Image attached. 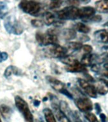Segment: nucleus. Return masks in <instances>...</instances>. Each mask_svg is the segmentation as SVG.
I'll use <instances>...</instances> for the list:
<instances>
[{"label": "nucleus", "mask_w": 108, "mask_h": 122, "mask_svg": "<svg viewBox=\"0 0 108 122\" xmlns=\"http://www.w3.org/2000/svg\"><path fill=\"white\" fill-rule=\"evenodd\" d=\"M58 33L56 29H49L46 33L38 32L36 33L35 38L37 43L41 46H47L57 44Z\"/></svg>", "instance_id": "obj_1"}, {"label": "nucleus", "mask_w": 108, "mask_h": 122, "mask_svg": "<svg viewBox=\"0 0 108 122\" xmlns=\"http://www.w3.org/2000/svg\"><path fill=\"white\" fill-rule=\"evenodd\" d=\"M57 19L61 21L81 19L80 9L76 6H68L57 12Z\"/></svg>", "instance_id": "obj_2"}, {"label": "nucleus", "mask_w": 108, "mask_h": 122, "mask_svg": "<svg viewBox=\"0 0 108 122\" xmlns=\"http://www.w3.org/2000/svg\"><path fill=\"white\" fill-rule=\"evenodd\" d=\"M19 8L31 16H38L42 10V5L34 0H22L19 4Z\"/></svg>", "instance_id": "obj_3"}, {"label": "nucleus", "mask_w": 108, "mask_h": 122, "mask_svg": "<svg viewBox=\"0 0 108 122\" xmlns=\"http://www.w3.org/2000/svg\"><path fill=\"white\" fill-rule=\"evenodd\" d=\"M4 27L8 33L13 35H21L24 32V27L13 15L6 16L4 20Z\"/></svg>", "instance_id": "obj_4"}, {"label": "nucleus", "mask_w": 108, "mask_h": 122, "mask_svg": "<svg viewBox=\"0 0 108 122\" xmlns=\"http://www.w3.org/2000/svg\"><path fill=\"white\" fill-rule=\"evenodd\" d=\"M15 106L22 115L26 122H34V116L31 112L28 104L24 99L19 95H16L14 98Z\"/></svg>", "instance_id": "obj_5"}, {"label": "nucleus", "mask_w": 108, "mask_h": 122, "mask_svg": "<svg viewBox=\"0 0 108 122\" xmlns=\"http://www.w3.org/2000/svg\"><path fill=\"white\" fill-rule=\"evenodd\" d=\"M44 52L46 57L61 59L67 55L68 49L57 43L47 46Z\"/></svg>", "instance_id": "obj_6"}, {"label": "nucleus", "mask_w": 108, "mask_h": 122, "mask_svg": "<svg viewBox=\"0 0 108 122\" xmlns=\"http://www.w3.org/2000/svg\"><path fill=\"white\" fill-rule=\"evenodd\" d=\"M74 103L78 109L83 112H90L93 109V104L88 98L85 97H78L74 100Z\"/></svg>", "instance_id": "obj_7"}, {"label": "nucleus", "mask_w": 108, "mask_h": 122, "mask_svg": "<svg viewBox=\"0 0 108 122\" xmlns=\"http://www.w3.org/2000/svg\"><path fill=\"white\" fill-rule=\"evenodd\" d=\"M79 85L85 93L92 98H97V93L94 86L90 83L87 80L79 78L78 80Z\"/></svg>", "instance_id": "obj_8"}, {"label": "nucleus", "mask_w": 108, "mask_h": 122, "mask_svg": "<svg viewBox=\"0 0 108 122\" xmlns=\"http://www.w3.org/2000/svg\"><path fill=\"white\" fill-rule=\"evenodd\" d=\"M46 79L47 80L48 83L50 84V85L51 86V87L59 93L63 94L67 90L66 88V84L57 78L52 76H47L46 77Z\"/></svg>", "instance_id": "obj_9"}, {"label": "nucleus", "mask_w": 108, "mask_h": 122, "mask_svg": "<svg viewBox=\"0 0 108 122\" xmlns=\"http://www.w3.org/2000/svg\"><path fill=\"white\" fill-rule=\"evenodd\" d=\"M51 108L53 114L55 115V118L59 120L60 122H71L67 116L65 114V113L61 110L60 107L55 102H52L51 104Z\"/></svg>", "instance_id": "obj_10"}, {"label": "nucleus", "mask_w": 108, "mask_h": 122, "mask_svg": "<svg viewBox=\"0 0 108 122\" xmlns=\"http://www.w3.org/2000/svg\"><path fill=\"white\" fill-rule=\"evenodd\" d=\"M94 38L99 43H108V30L106 29L98 30L94 32Z\"/></svg>", "instance_id": "obj_11"}, {"label": "nucleus", "mask_w": 108, "mask_h": 122, "mask_svg": "<svg viewBox=\"0 0 108 122\" xmlns=\"http://www.w3.org/2000/svg\"><path fill=\"white\" fill-rule=\"evenodd\" d=\"M80 9V15H81V19L85 20L87 19H89L90 17H92L95 15V9L92 6H85L82 7Z\"/></svg>", "instance_id": "obj_12"}, {"label": "nucleus", "mask_w": 108, "mask_h": 122, "mask_svg": "<svg viewBox=\"0 0 108 122\" xmlns=\"http://www.w3.org/2000/svg\"><path fill=\"white\" fill-rule=\"evenodd\" d=\"M97 93L101 95H104L108 93V81L105 80H99L95 87Z\"/></svg>", "instance_id": "obj_13"}, {"label": "nucleus", "mask_w": 108, "mask_h": 122, "mask_svg": "<svg viewBox=\"0 0 108 122\" xmlns=\"http://www.w3.org/2000/svg\"><path fill=\"white\" fill-rule=\"evenodd\" d=\"M65 69L69 72H87V67L83 65L80 62L71 66H65Z\"/></svg>", "instance_id": "obj_14"}, {"label": "nucleus", "mask_w": 108, "mask_h": 122, "mask_svg": "<svg viewBox=\"0 0 108 122\" xmlns=\"http://www.w3.org/2000/svg\"><path fill=\"white\" fill-rule=\"evenodd\" d=\"M60 34L64 40L68 41L74 40L76 37V31L74 29H65L61 30Z\"/></svg>", "instance_id": "obj_15"}, {"label": "nucleus", "mask_w": 108, "mask_h": 122, "mask_svg": "<svg viewBox=\"0 0 108 122\" xmlns=\"http://www.w3.org/2000/svg\"><path fill=\"white\" fill-rule=\"evenodd\" d=\"M21 74V70L17 67L14 66H8L5 69V72H4V76L6 78H10L12 75L20 76Z\"/></svg>", "instance_id": "obj_16"}, {"label": "nucleus", "mask_w": 108, "mask_h": 122, "mask_svg": "<svg viewBox=\"0 0 108 122\" xmlns=\"http://www.w3.org/2000/svg\"><path fill=\"white\" fill-rule=\"evenodd\" d=\"M95 10L100 13H108V1L99 0L95 2Z\"/></svg>", "instance_id": "obj_17"}, {"label": "nucleus", "mask_w": 108, "mask_h": 122, "mask_svg": "<svg viewBox=\"0 0 108 122\" xmlns=\"http://www.w3.org/2000/svg\"><path fill=\"white\" fill-rule=\"evenodd\" d=\"M56 17L54 14H53L50 11L46 12L43 15V22L44 24H46L48 26L53 25L56 22Z\"/></svg>", "instance_id": "obj_18"}, {"label": "nucleus", "mask_w": 108, "mask_h": 122, "mask_svg": "<svg viewBox=\"0 0 108 122\" xmlns=\"http://www.w3.org/2000/svg\"><path fill=\"white\" fill-rule=\"evenodd\" d=\"M44 118L46 122H57V120L53 111L50 108H45L43 110Z\"/></svg>", "instance_id": "obj_19"}, {"label": "nucleus", "mask_w": 108, "mask_h": 122, "mask_svg": "<svg viewBox=\"0 0 108 122\" xmlns=\"http://www.w3.org/2000/svg\"><path fill=\"white\" fill-rule=\"evenodd\" d=\"M94 59H95L94 55H92L91 53H85L82 57L80 62L86 67L90 66L92 63V61L94 60Z\"/></svg>", "instance_id": "obj_20"}, {"label": "nucleus", "mask_w": 108, "mask_h": 122, "mask_svg": "<svg viewBox=\"0 0 108 122\" xmlns=\"http://www.w3.org/2000/svg\"><path fill=\"white\" fill-rule=\"evenodd\" d=\"M74 29L75 30H77L78 32L83 34H87L90 31V28L89 27L83 24V22H78L74 25Z\"/></svg>", "instance_id": "obj_21"}, {"label": "nucleus", "mask_w": 108, "mask_h": 122, "mask_svg": "<svg viewBox=\"0 0 108 122\" xmlns=\"http://www.w3.org/2000/svg\"><path fill=\"white\" fill-rule=\"evenodd\" d=\"M9 12L7 3L3 1H0V19H5Z\"/></svg>", "instance_id": "obj_22"}, {"label": "nucleus", "mask_w": 108, "mask_h": 122, "mask_svg": "<svg viewBox=\"0 0 108 122\" xmlns=\"http://www.w3.org/2000/svg\"><path fill=\"white\" fill-rule=\"evenodd\" d=\"M11 112H12L11 109L7 105L2 104L0 106V112L5 119L10 118Z\"/></svg>", "instance_id": "obj_23"}, {"label": "nucleus", "mask_w": 108, "mask_h": 122, "mask_svg": "<svg viewBox=\"0 0 108 122\" xmlns=\"http://www.w3.org/2000/svg\"><path fill=\"white\" fill-rule=\"evenodd\" d=\"M83 45L80 42L71 41L69 42L67 44V48L71 50H72V51H78V50H80L81 49H82Z\"/></svg>", "instance_id": "obj_24"}, {"label": "nucleus", "mask_w": 108, "mask_h": 122, "mask_svg": "<svg viewBox=\"0 0 108 122\" xmlns=\"http://www.w3.org/2000/svg\"><path fill=\"white\" fill-rule=\"evenodd\" d=\"M62 3V0H50L49 8L50 10H57L61 7Z\"/></svg>", "instance_id": "obj_25"}, {"label": "nucleus", "mask_w": 108, "mask_h": 122, "mask_svg": "<svg viewBox=\"0 0 108 122\" xmlns=\"http://www.w3.org/2000/svg\"><path fill=\"white\" fill-rule=\"evenodd\" d=\"M85 117L88 122H100L95 114L90 112L85 113Z\"/></svg>", "instance_id": "obj_26"}, {"label": "nucleus", "mask_w": 108, "mask_h": 122, "mask_svg": "<svg viewBox=\"0 0 108 122\" xmlns=\"http://www.w3.org/2000/svg\"><path fill=\"white\" fill-rule=\"evenodd\" d=\"M98 61H101V63H103L104 67H108V53H103L100 57H98Z\"/></svg>", "instance_id": "obj_27"}, {"label": "nucleus", "mask_w": 108, "mask_h": 122, "mask_svg": "<svg viewBox=\"0 0 108 122\" xmlns=\"http://www.w3.org/2000/svg\"><path fill=\"white\" fill-rule=\"evenodd\" d=\"M103 20V17L101 15H94L92 17H90L89 19H87L85 20L86 22H99Z\"/></svg>", "instance_id": "obj_28"}, {"label": "nucleus", "mask_w": 108, "mask_h": 122, "mask_svg": "<svg viewBox=\"0 0 108 122\" xmlns=\"http://www.w3.org/2000/svg\"><path fill=\"white\" fill-rule=\"evenodd\" d=\"M31 23L35 27H42L44 25V23L43 22V20H37V19H33V20H31Z\"/></svg>", "instance_id": "obj_29"}, {"label": "nucleus", "mask_w": 108, "mask_h": 122, "mask_svg": "<svg viewBox=\"0 0 108 122\" xmlns=\"http://www.w3.org/2000/svg\"><path fill=\"white\" fill-rule=\"evenodd\" d=\"M8 59V54L5 51H0V63L3 62Z\"/></svg>", "instance_id": "obj_30"}, {"label": "nucleus", "mask_w": 108, "mask_h": 122, "mask_svg": "<svg viewBox=\"0 0 108 122\" xmlns=\"http://www.w3.org/2000/svg\"><path fill=\"white\" fill-rule=\"evenodd\" d=\"M82 49L83 50V51L86 53H90L91 51L93 50V48L90 45H83Z\"/></svg>", "instance_id": "obj_31"}, {"label": "nucleus", "mask_w": 108, "mask_h": 122, "mask_svg": "<svg viewBox=\"0 0 108 122\" xmlns=\"http://www.w3.org/2000/svg\"><path fill=\"white\" fill-rule=\"evenodd\" d=\"M67 3L69 6H77L80 4V0H67Z\"/></svg>", "instance_id": "obj_32"}, {"label": "nucleus", "mask_w": 108, "mask_h": 122, "mask_svg": "<svg viewBox=\"0 0 108 122\" xmlns=\"http://www.w3.org/2000/svg\"><path fill=\"white\" fill-rule=\"evenodd\" d=\"M94 106H95V109L96 111V112L98 114H99L100 113H101L102 112V109H101V106L99 104V103H95V105H94Z\"/></svg>", "instance_id": "obj_33"}, {"label": "nucleus", "mask_w": 108, "mask_h": 122, "mask_svg": "<svg viewBox=\"0 0 108 122\" xmlns=\"http://www.w3.org/2000/svg\"><path fill=\"white\" fill-rule=\"evenodd\" d=\"M99 116H100V119H101V122H106L107 118H106V116L105 115V114L101 112V113L99 114Z\"/></svg>", "instance_id": "obj_34"}, {"label": "nucleus", "mask_w": 108, "mask_h": 122, "mask_svg": "<svg viewBox=\"0 0 108 122\" xmlns=\"http://www.w3.org/2000/svg\"><path fill=\"white\" fill-rule=\"evenodd\" d=\"M85 77L87 78V81H94V80H93V78L89 74H88V73H87V72H85Z\"/></svg>", "instance_id": "obj_35"}, {"label": "nucleus", "mask_w": 108, "mask_h": 122, "mask_svg": "<svg viewBox=\"0 0 108 122\" xmlns=\"http://www.w3.org/2000/svg\"><path fill=\"white\" fill-rule=\"evenodd\" d=\"M101 74H102L103 76H105L106 78H108V67H106L104 70H103V71L101 72Z\"/></svg>", "instance_id": "obj_36"}, {"label": "nucleus", "mask_w": 108, "mask_h": 122, "mask_svg": "<svg viewBox=\"0 0 108 122\" xmlns=\"http://www.w3.org/2000/svg\"><path fill=\"white\" fill-rule=\"evenodd\" d=\"M89 40V37L88 36H86V35H83V36H82L81 38H80V40L82 41H88Z\"/></svg>", "instance_id": "obj_37"}, {"label": "nucleus", "mask_w": 108, "mask_h": 122, "mask_svg": "<svg viewBox=\"0 0 108 122\" xmlns=\"http://www.w3.org/2000/svg\"><path fill=\"white\" fill-rule=\"evenodd\" d=\"M91 0H80V3H85V4H87L88 3L90 2Z\"/></svg>", "instance_id": "obj_38"}, {"label": "nucleus", "mask_w": 108, "mask_h": 122, "mask_svg": "<svg viewBox=\"0 0 108 122\" xmlns=\"http://www.w3.org/2000/svg\"><path fill=\"white\" fill-rule=\"evenodd\" d=\"M104 26L108 27V22H107L106 23H105L104 24Z\"/></svg>", "instance_id": "obj_39"}, {"label": "nucleus", "mask_w": 108, "mask_h": 122, "mask_svg": "<svg viewBox=\"0 0 108 122\" xmlns=\"http://www.w3.org/2000/svg\"><path fill=\"white\" fill-rule=\"evenodd\" d=\"M36 122H41V121H39V120H36Z\"/></svg>", "instance_id": "obj_40"}, {"label": "nucleus", "mask_w": 108, "mask_h": 122, "mask_svg": "<svg viewBox=\"0 0 108 122\" xmlns=\"http://www.w3.org/2000/svg\"><path fill=\"white\" fill-rule=\"evenodd\" d=\"M0 122H2V121H1V117H0Z\"/></svg>", "instance_id": "obj_41"}, {"label": "nucleus", "mask_w": 108, "mask_h": 122, "mask_svg": "<svg viewBox=\"0 0 108 122\" xmlns=\"http://www.w3.org/2000/svg\"><path fill=\"white\" fill-rule=\"evenodd\" d=\"M106 1H108V0H106Z\"/></svg>", "instance_id": "obj_42"}]
</instances>
